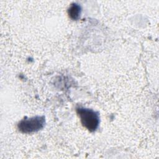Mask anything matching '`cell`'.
Wrapping results in <instances>:
<instances>
[{
  "label": "cell",
  "instance_id": "cell-1",
  "mask_svg": "<svg viewBox=\"0 0 159 159\" xmlns=\"http://www.w3.org/2000/svg\"><path fill=\"white\" fill-rule=\"evenodd\" d=\"M76 112L80 117L83 127L90 132L95 131L99 124V116L98 112L91 109L78 107Z\"/></svg>",
  "mask_w": 159,
  "mask_h": 159
},
{
  "label": "cell",
  "instance_id": "cell-3",
  "mask_svg": "<svg viewBox=\"0 0 159 159\" xmlns=\"http://www.w3.org/2000/svg\"><path fill=\"white\" fill-rule=\"evenodd\" d=\"M81 12V7L79 4L76 3L71 4L68 10V14L69 17L74 20H77L80 19Z\"/></svg>",
  "mask_w": 159,
  "mask_h": 159
},
{
  "label": "cell",
  "instance_id": "cell-2",
  "mask_svg": "<svg viewBox=\"0 0 159 159\" xmlns=\"http://www.w3.org/2000/svg\"><path fill=\"white\" fill-rule=\"evenodd\" d=\"M45 124L44 116H37L31 118H24L21 120L17 127L20 132L24 134H30L37 132L43 128Z\"/></svg>",
  "mask_w": 159,
  "mask_h": 159
}]
</instances>
